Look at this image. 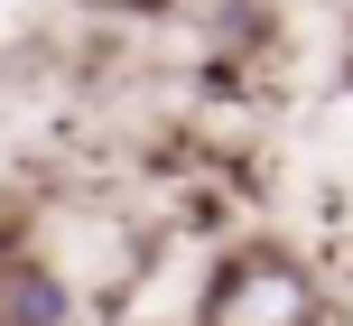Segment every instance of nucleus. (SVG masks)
I'll return each mask as SVG.
<instances>
[{
	"mask_svg": "<svg viewBox=\"0 0 353 326\" xmlns=\"http://www.w3.org/2000/svg\"><path fill=\"white\" fill-rule=\"evenodd\" d=\"M195 326H325V280L307 271V252L251 233L214 261L205 298H195Z\"/></svg>",
	"mask_w": 353,
	"mask_h": 326,
	"instance_id": "1",
	"label": "nucleus"
},
{
	"mask_svg": "<svg viewBox=\"0 0 353 326\" xmlns=\"http://www.w3.org/2000/svg\"><path fill=\"white\" fill-rule=\"evenodd\" d=\"M0 326H74L65 271L37 252H0Z\"/></svg>",
	"mask_w": 353,
	"mask_h": 326,
	"instance_id": "2",
	"label": "nucleus"
},
{
	"mask_svg": "<svg viewBox=\"0 0 353 326\" xmlns=\"http://www.w3.org/2000/svg\"><path fill=\"white\" fill-rule=\"evenodd\" d=\"M84 10H112V19H130V10H149V0H84Z\"/></svg>",
	"mask_w": 353,
	"mask_h": 326,
	"instance_id": "3",
	"label": "nucleus"
}]
</instances>
